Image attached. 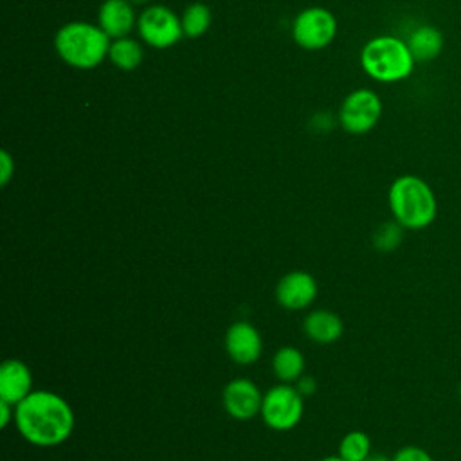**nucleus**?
Listing matches in <instances>:
<instances>
[{"instance_id": "nucleus-20", "label": "nucleus", "mask_w": 461, "mask_h": 461, "mask_svg": "<svg viewBox=\"0 0 461 461\" xmlns=\"http://www.w3.org/2000/svg\"><path fill=\"white\" fill-rule=\"evenodd\" d=\"M371 454V439L362 430L348 432L339 443V456L346 461H364Z\"/></svg>"}, {"instance_id": "nucleus-10", "label": "nucleus", "mask_w": 461, "mask_h": 461, "mask_svg": "<svg viewBox=\"0 0 461 461\" xmlns=\"http://www.w3.org/2000/svg\"><path fill=\"white\" fill-rule=\"evenodd\" d=\"M225 351L229 358L240 366L254 364L263 353V339L258 328L247 321L230 324L225 331Z\"/></svg>"}, {"instance_id": "nucleus-16", "label": "nucleus", "mask_w": 461, "mask_h": 461, "mask_svg": "<svg viewBox=\"0 0 461 461\" xmlns=\"http://www.w3.org/2000/svg\"><path fill=\"white\" fill-rule=\"evenodd\" d=\"M108 61L124 72H131L135 68L140 67V63L144 61V47L142 41L131 36H124V38H115L110 43L108 49Z\"/></svg>"}, {"instance_id": "nucleus-19", "label": "nucleus", "mask_w": 461, "mask_h": 461, "mask_svg": "<svg viewBox=\"0 0 461 461\" xmlns=\"http://www.w3.org/2000/svg\"><path fill=\"white\" fill-rule=\"evenodd\" d=\"M403 230L405 229L396 220H387L375 229L371 243L378 252H394L403 241Z\"/></svg>"}, {"instance_id": "nucleus-4", "label": "nucleus", "mask_w": 461, "mask_h": 461, "mask_svg": "<svg viewBox=\"0 0 461 461\" xmlns=\"http://www.w3.org/2000/svg\"><path fill=\"white\" fill-rule=\"evenodd\" d=\"M414 58L405 40L380 34L367 40L360 50L362 70L378 83H398L407 79L414 68Z\"/></svg>"}, {"instance_id": "nucleus-5", "label": "nucleus", "mask_w": 461, "mask_h": 461, "mask_svg": "<svg viewBox=\"0 0 461 461\" xmlns=\"http://www.w3.org/2000/svg\"><path fill=\"white\" fill-rule=\"evenodd\" d=\"M139 40L151 49H169L184 38L180 16L162 4H151L139 13L137 18Z\"/></svg>"}, {"instance_id": "nucleus-2", "label": "nucleus", "mask_w": 461, "mask_h": 461, "mask_svg": "<svg viewBox=\"0 0 461 461\" xmlns=\"http://www.w3.org/2000/svg\"><path fill=\"white\" fill-rule=\"evenodd\" d=\"M387 203L393 220L405 230H423L438 216V198L427 180L418 175L396 176L387 191Z\"/></svg>"}, {"instance_id": "nucleus-22", "label": "nucleus", "mask_w": 461, "mask_h": 461, "mask_svg": "<svg viewBox=\"0 0 461 461\" xmlns=\"http://www.w3.org/2000/svg\"><path fill=\"white\" fill-rule=\"evenodd\" d=\"M14 175V158L7 149L0 151V185L5 187Z\"/></svg>"}, {"instance_id": "nucleus-14", "label": "nucleus", "mask_w": 461, "mask_h": 461, "mask_svg": "<svg viewBox=\"0 0 461 461\" xmlns=\"http://www.w3.org/2000/svg\"><path fill=\"white\" fill-rule=\"evenodd\" d=\"M303 330L306 337L317 344H333L342 337L344 322L337 313L319 308L304 317Z\"/></svg>"}, {"instance_id": "nucleus-9", "label": "nucleus", "mask_w": 461, "mask_h": 461, "mask_svg": "<svg viewBox=\"0 0 461 461\" xmlns=\"http://www.w3.org/2000/svg\"><path fill=\"white\" fill-rule=\"evenodd\" d=\"M221 402L225 412L240 421L252 420L261 412L263 393L259 387L245 376L230 380L221 393Z\"/></svg>"}, {"instance_id": "nucleus-3", "label": "nucleus", "mask_w": 461, "mask_h": 461, "mask_svg": "<svg viewBox=\"0 0 461 461\" xmlns=\"http://www.w3.org/2000/svg\"><path fill=\"white\" fill-rule=\"evenodd\" d=\"M112 38L97 25L83 20L63 23L54 34V49L63 63L90 70L108 59Z\"/></svg>"}, {"instance_id": "nucleus-18", "label": "nucleus", "mask_w": 461, "mask_h": 461, "mask_svg": "<svg viewBox=\"0 0 461 461\" xmlns=\"http://www.w3.org/2000/svg\"><path fill=\"white\" fill-rule=\"evenodd\" d=\"M180 22H182V31H184V38H202L212 23V11L207 4L203 2H193L189 4L182 14H180Z\"/></svg>"}, {"instance_id": "nucleus-8", "label": "nucleus", "mask_w": 461, "mask_h": 461, "mask_svg": "<svg viewBox=\"0 0 461 461\" xmlns=\"http://www.w3.org/2000/svg\"><path fill=\"white\" fill-rule=\"evenodd\" d=\"M339 23L335 14L319 5L299 11L292 22V40L304 50L326 49L337 36Z\"/></svg>"}, {"instance_id": "nucleus-26", "label": "nucleus", "mask_w": 461, "mask_h": 461, "mask_svg": "<svg viewBox=\"0 0 461 461\" xmlns=\"http://www.w3.org/2000/svg\"><path fill=\"white\" fill-rule=\"evenodd\" d=\"M319 461H346V459H342V457L337 454V456H326V457H322V459H319Z\"/></svg>"}, {"instance_id": "nucleus-21", "label": "nucleus", "mask_w": 461, "mask_h": 461, "mask_svg": "<svg viewBox=\"0 0 461 461\" xmlns=\"http://www.w3.org/2000/svg\"><path fill=\"white\" fill-rule=\"evenodd\" d=\"M391 461H434V457L418 445H405L393 454Z\"/></svg>"}, {"instance_id": "nucleus-15", "label": "nucleus", "mask_w": 461, "mask_h": 461, "mask_svg": "<svg viewBox=\"0 0 461 461\" xmlns=\"http://www.w3.org/2000/svg\"><path fill=\"white\" fill-rule=\"evenodd\" d=\"M416 63L434 61L443 50V34L434 25L416 27L405 40Z\"/></svg>"}, {"instance_id": "nucleus-7", "label": "nucleus", "mask_w": 461, "mask_h": 461, "mask_svg": "<svg viewBox=\"0 0 461 461\" xmlns=\"http://www.w3.org/2000/svg\"><path fill=\"white\" fill-rule=\"evenodd\" d=\"M384 104L380 95L371 88L351 90L339 106V124L346 133H369L380 121Z\"/></svg>"}, {"instance_id": "nucleus-17", "label": "nucleus", "mask_w": 461, "mask_h": 461, "mask_svg": "<svg viewBox=\"0 0 461 461\" xmlns=\"http://www.w3.org/2000/svg\"><path fill=\"white\" fill-rule=\"evenodd\" d=\"M272 371L283 384L297 382L304 375V357L295 346H283L272 357Z\"/></svg>"}, {"instance_id": "nucleus-1", "label": "nucleus", "mask_w": 461, "mask_h": 461, "mask_svg": "<svg viewBox=\"0 0 461 461\" xmlns=\"http://www.w3.org/2000/svg\"><path fill=\"white\" fill-rule=\"evenodd\" d=\"M14 425L27 443L50 448L70 438L76 416L61 394L40 389L14 407Z\"/></svg>"}, {"instance_id": "nucleus-23", "label": "nucleus", "mask_w": 461, "mask_h": 461, "mask_svg": "<svg viewBox=\"0 0 461 461\" xmlns=\"http://www.w3.org/2000/svg\"><path fill=\"white\" fill-rule=\"evenodd\" d=\"M295 389L303 394V396H312L317 391V380L310 375H303L297 382H295Z\"/></svg>"}, {"instance_id": "nucleus-25", "label": "nucleus", "mask_w": 461, "mask_h": 461, "mask_svg": "<svg viewBox=\"0 0 461 461\" xmlns=\"http://www.w3.org/2000/svg\"><path fill=\"white\" fill-rule=\"evenodd\" d=\"M364 461H391V457H387V456H384V454H369Z\"/></svg>"}, {"instance_id": "nucleus-6", "label": "nucleus", "mask_w": 461, "mask_h": 461, "mask_svg": "<svg viewBox=\"0 0 461 461\" xmlns=\"http://www.w3.org/2000/svg\"><path fill=\"white\" fill-rule=\"evenodd\" d=\"M304 412V396L290 384H277L263 394L261 418L272 430L285 432L299 425Z\"/></svg>"}, {"instance_id": "nucleus-11", "label": "nucleus", "mask_w": 461, "mask_h": 461, "mask_svg": "<svg viewBox=\"0 0 461 461\" xmlns=\"http://www.w3.org/2000/svg\"><path fill=\"white\" fill-rule=\"evenodd\" d=\"M319 286L312 274L304 270H292L285 274L276 285L277 303L292 312L308 308L317 297Z\"/></svg>"}, {"instance_id": "nucleus-24", "label": "nucleus", "mask_w": 461, "mask_h": 461, "mask_svg": "<svg viewBox=\"0 0 461 461\" xmlns=\"http://www.w3.org/2000/svg\"><path fill=\"white\" fill-rule=\"evenodd\" d=\"M14 420V405L0 400V427L5 429Z\"/></svg>"}, {"instance_id": "nucleus-27", "label": "nucleus", "mask_w": 461, "mask_h": 461, "mask_svg": "<svg viewBox=\"0 0 461 461\" xmlns=\"http://www.w3.org/2000/svg\"><path fill=\"white\" fill-rule=\"evenodd\" d=\"M457 394H459V400H461V380H459V385H457Z\"/></svg>"}, {"instance_id": "nucleus-13", "label": "nucleus", "mask_w": 461, "mask_h": 461, "mask_svg": "<svg viewBox=\"0 0 461 461\" xmlns=\"http://www.w3.org/2000/svg\"><path fill=\"white\" fill-rule=\"evenodd\" d=\"M137 18L130 0H103L97 9V25L112 38L130 36L137 29Z\"/></svg>"}, {"instance_id": "nucleus-12", "label": "nucleus", "mask_w": 461, "mask_h": 461, "mask_svg": "<svg viewBox=\"0 0 461 461\" xmlns=\"http://www.w3.org/2000/svg\"><path fill=\"white\" fill-rule=\"evenodd\" d=\"M32 373L18 358H7L0 366V400L18 405L32 393Z\"/></svg>"}]
</instances>
